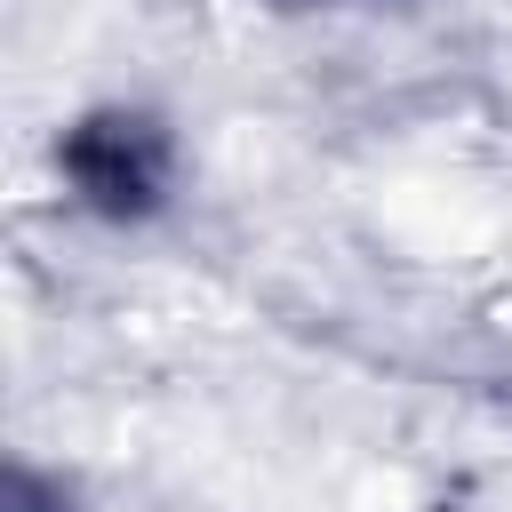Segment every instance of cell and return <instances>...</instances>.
<instances>
[{"mask_svg": "<svg viewBox=\"0 0 512 512\" xmlns=\"http://www.w3.org/2000/svg\"><path fill=\"white\" fill-rule=\"evenodd\" d=\"M56 168L96 216H144L168 192V136L144 112H88L56 144Z\"/></svg>", "mask_w": 512, "mask_h": 512, "instance_id": "6da1fadb", "label": "cell"}, {"mask_svg": "<svg viewBox=\"0 0 512 512\" xmlns=\"http://www.w3.org/2000/svg\"><path fill=\"white\" fill-rule=\"evenodd\" d=\"M8 512H48V496H40V488L16 472V480H8Z\"/></svg>", "mask_w": 512, "mask_h": 512, "instance_id": "7a4b0ae2", "label": "cell"}]
</instances>
